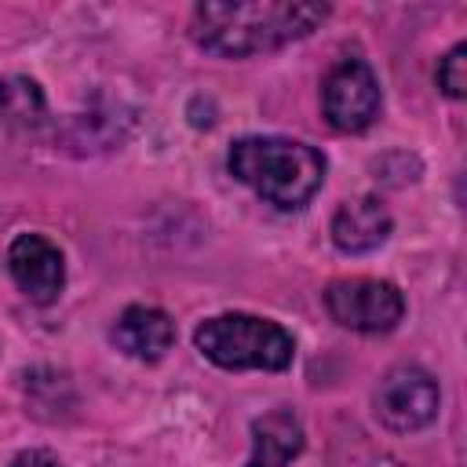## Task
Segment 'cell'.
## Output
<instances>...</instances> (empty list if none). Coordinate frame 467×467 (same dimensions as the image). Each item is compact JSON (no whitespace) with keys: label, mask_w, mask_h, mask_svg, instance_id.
I'll use <instances>...</instances> for the list:
<instances>
[{"label":"cell","mask_w":467,"mask_h":467,"mask_svg":"<svg viewBox=\"0 0 467 467\" xmlns=\"http://www.w3.org/2000/svg\"><path fill=\"white\" fill-rule=\"evenodd\" d=\"M438 88L449 99L467 95V44H456L441 62H438Z\"/></svg>","instance_id":"cell-12"},{"label":"cell","mask_w":467,"mask_h":467,"mask_svg":"<svg viewBox=\"0 0 467 467\" xmlns=\"http://www.w3.org/2000/svg\"><path fill=\"white\" fill-rule=\"evenodd\" d=\"M226 168L237 182H244L277 208H303L325 182L321 150L281 135L237 139L226 153Z\"/></svg>","instance_id":"cell-2"},{"label":"cell","mask_w":467,"mask_h":467,"mask_svg":"<svg viewBox=\"0 0 467 467\" xmlns=\"http://www.w3.org/2000/svg\"><path fill=\"white\" fill-rule=\"evenodd\" d=\"M197 350L219 368H263L281 372L296 358V339L285 325L259 314H215L193 332Z\"/></svg>","instance_id":"cell-3"},{"label":"cell","mask_w":467,"mask_h":467,"mask_svg":"<svg viewBox=\"0 0 467 467\" xmlns=\"http://www.w3.org/2000/svg\"><path fill=\"white\" fill-rule=\"evenodd\" d=\"M325 310L343 328L390 332L405 314V296L379 277H339L325 288Z\"/></svg>","instance_id":"cell-4"},{"label":"cell","mask_w":467,"mask_h":467,"mask_svg":"<svg viewBox=\"0 0 467 467\" xmlns=\"http://www.w3.org/2000/svg\"><path fill=\"white\" fill-rule=\"evenodd\" d=\"M438 405H441V390L434 376L423 372L420 365H398L376 387V416L383 427L398 434L427 427L438 416Z\"/></svg>","instance_id":"cell-6"},{"label":"cell","mask_w":467,"mask_h":467,"mask_svg":"<svg viewBox=\"0 0 467 467\" xmlns=\"http://www.w3.org/2000/svg\"><path fill=\"white\" fill-rule=\"evenodd\" d=\"M390 212L379 197H350L336 208L332 215V241L339 252H350V255H361V252H372L379 248L387 237H390Z\"/></svg>","instance_id":"cell-8"},{"label":"cell","mask_w":467,"mask_h":467,"mask_svg":"<svg viewBox=\"0 0 467 467\" xmlns=\"http://www.w3.org/2000/svg\"><path fill=\"white\" fill-rule=\"evenodd\" d=\"M113 343L128 354V358H139V361H157L171 350L175 343V325L164 310L157 306H128L117 325H113Z\"/></svg>","instance_id":"cell-9"},{"label":"cell","mask_w":467,"mask_h":467,"mask_svg":"<svg viewBox=\"0 0 467 467\" xmlns=\"http://www.w3.org/2000/svg\"><path fill=\"white\" fill-rule=\"evenodd\" d=\"M47 113V99L29 77H0V128H33Z\"/></svg>","instance_id":"cell-11"},{"label":"cell","mask_w":467,"mask_h":467,"mask_svg":"<svg viewBox=\"0 0 467 467\" xmlns=\"http://www.w3.org/2000/svg\"><path fill=\"white\" fill-rule=\"evenodd\" d=\"M328 18L325 4L306 0H248V4H197L190 15V36L197 47L223 58H248L277 51L310 36Z\"/></svg>","instance_id":"cell-1"},{"label":"cell","mask_w":467,"mask_h":467,"mask_svg":"<svg viewBox=\"0 0 467 467\" xmlns=\"http://www.w3.org/2000/svg\"><path fill=\"white\" fill-rule=\"evenodd\" d=\"M7 270L18 292L36 306H51L62 296L66 263H62L58 244L47 241L44 234H18L7 248Z\"/></svg>","instance_id":"cell-7"},{"label":"cell","mask_w":467,"mask_h":467,"mask_svg":"<svg viewBox=\"0 0 467 467\" xmlns=\"http://www.w3.org/2000/svg\"><path fill=\"white\" fill-rule=\"evenodd\" d=\"M11 467H66V463L47 449H26V452H18L11 460Z\"/></svg>","instance_id":"cell-13"},{"label":"cell","mask_w":467,"mask_h":467,"mask_svg":"<svg viewBox=\"0 0 467 467\" xmlns=\"http://www.w3.org/2000/svg\"><path fill=\"white\" fill-rule=\"evenodd\" d=\"M379 106H383V95L368 62L343 58L328 69L321 88V109L336 131H365L379 117Z\"/></svg>","instance_id":"cell-5"},{"label":"cell","mask_w":467,"mask_h":467,"mask_svg":"<svg viewBox=\"0 0 467 467\" xmlns=\"http://www.w3.org/2000/svg\"><path fill=\"white\" fill-rule=\"evenodd\" d=\"M303 449V423L292 409L277 405L252 420V456L248 467H288Z\"/></svg>","instance_id":"cell-10"}]
</instances>
